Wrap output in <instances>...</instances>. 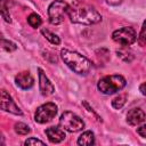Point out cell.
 <instances>
[{"mask_svg":"<svg viewBox=\"0 0 146 146\" xmlns=\"http://www.w3.org/2000/svg\"><path fill=\"white\" fill-rule=\"evenodd\" d=\"M60 57L63 62L79 75H87L92 70V63L78 51L64 48L60 50Z\"/></svg>","mask_w":146,"mask_h":146,"instance_id":"cell-1","label":"cell"},{"mask_svg":"<svg viewBox=\"0 0 146 146\" xmlns=\"http://www.w3.org/2000/svg\"><path fill=\"white\" fill-rule=\"evenodd\" d=\"M68 17L74 24L82 25H92L102 21V15L89 5H81L78 7H71L68 11Z\"/></svg>","mask_w":146,"mask_h":146,"instance_id":"cell-2","label":"cell"},{"mask_svg":"<svg viewBox=\"0 0 146 146\" xmlns=\"http://www.w3.org/2000/svg\"><path fill=\"white\" fill-rule=\"evenodd\" d=\"M125 84H127V80L124 79V76L120 74H112L99 79L97 83V88L104 95H113L122 90L125 87Z\"/></svg>","mask_w":146,"mask_h":146,"instance_id":"cell-3","label":"cell"},{"mask_svg":"<svg viewBox=\"0 0 146 146\" xmlns=\"http://www.w3.org/2000/svg\"><path fill=\"white\" fill-rule=\"evenodd\" d=\"M71 7L67 2H65L64 0H55L52 1L49 7H48V19L49 23L52 25H58L62 24L66 17V15H68Z\"/></svg>","mask_w":146,"mask_h":146,"instance_id":"cell-4","label":"cell"},{"mask_svg":"<svg viewBox=\"0 0 146 146\" xmlns=\"http://www.w3.org/2000/svg\"><path fill=\"white\" fill-rule=\"evenodd\" d=\"M59 125L68 132H78L84 128V121L71 111H65L59 117Z\"/></svg>","mask_w":146,"mask_h":146,"instance_id":"cell-5","label":"cell"},{"mask_svg":"<svg viewBox=\"0 0 146 146\" xmlns=\"http://www.w3.org/2000/svg\"><path fill=\"white\" fill-rule=\"evenodd\" d=\"M112 39L114 42L121 44L122 47L131 46L137 40V34L133 27L131 26H124L121 29L115 30L112 33Z\"/></svg>","mask_w":146,"mask_h":146,"instance_id":"cell-6","label":"cell"},{"mask_svg":"<svg viewBox=\"0 0 146 146\" xmlns=\"http://www.w3.org/2000/svg\"><path fill=\"white\" fill-rule=\"evenodd\" d=\"M57 111H58V107L52 102H48L46 104H42L41 106H39L36 108V111L34 113V121L36 123H40V124L47 123L56 116Z\"/></svg>","mask_w":146,"mask_h":146,"instance_id":"cell-7","label":"cell"},{"mask_svg":"<svg viewBox=\"0 0 146 146\" xmlns=\"http://www.w3.org/2000/svg\"><path fill=\"white\" fill-rule=\"evenodd\" d=\"M1 110L15 115H23V111L16 105L11 96L5 89L1 90Z\"/></svg>","mask_w":146,"mask_h":146,"instance_id":"cell-8","label":"cell"},{"mask_svg":"<svg viewBox=\"0 0 146 146\" xmlns=\"http://www.w3.org/2000/svg\"><path fill=\"white\" fill-rule=\"evenodd\" d=\"M38 75H39V88H40V92L42 96H50L55 92V87L52 84V82L49 80V78L46 75V73L43 72V70L41 67L38 68Z\"/></svg>","mask_w":146,"mask_h":146,"instance_id":"cell-9","label":"cell"},{"mask_svg":"<svg viewBox=\"0 0 146 146\" xmlns=\"http://www.w3.org/2000/svg\"><path fill=\"white\" fill-rule=\"evenodd\" d=\"M15 83L18 88L29 90L34 86V79L29 71H23L15 75Z\"/></svg>","mask_w":146,"mask_h":146,"instance_id":"cell-10","label":"cell"},{"mask_svg":"<svg viewBox=\"0 0 146 146\" xmlns=\"http://www.w3.org/2000/svg\"><path fill=\"white\" fill-rule=\"evenodd\" d=\"M48 140L51 143V144H58V143H62L66 135H65V131L64 129L59 125V127H49L46 129L44 131Z\"/></svg>","mask_w":146,"mask_h":146,"instance_id":"cell-11","label":"cell"},{"mask_svg":"<svg viewBox=\"0 0 146 146\" xmlns=\"http://www.w3.org/2000/svg\"><path fill=\"white\" fill-rule=\"evenodd\" d=\"M146 119V114L141 108H131L127 113V122L128 124L135 127L143 123Z\"/></svg>","mask_w":146,"mask_h":146,"instance_id":"cell-12","label":"cell"},{"mask_svg":"<svg viewBox=\"0 0 146 146\" xmlns=\"http://www.w3.org/2000/svg\"><path fill=\"white\" fill-rule=\"evenodd\" d=\"M78 145H82V146H90L95 144V133L91 130H87L84 132H82L78 140H76Z\"/></svg>","mask_w":146,"mask_h":146,"instance_id":"cell-13","label":"cell"},{"mask_svg":"<svg viewBox=\"0 0 146 146\" xmlns=\"http://www.w3.org/2000/svg\"><path fill=\"white\" fill-rule=\"evenodd\" d=\"M41 34H42L50 43L56 44V46L60 44V39H59V36H58L57 34H55L54 32H51V31H49V30H47V29H41Z\"/></svg>","mask_w":146,"mask_h":146,"instance_id":"cell-14","label":"cell"},{"mask_svg":"<svg viewBox=\"0 0 146 146\" xmlns=\"http://www.w3.org/2000/svg\"><path fill=\"white\" fill-rule=\"evenodd\" d=\"M127 94H121L119 96H116L113 100H112V106L115 108V110H120L124 106V104L127 103Z\"/></svg>","mask_w":146,"mask_h":146,"instance_id":"cell-15","label":"cell"},{"mask_svg":"<svg viewBox=\"0 0 146 146\" xmlns=\"http://www.w3.org/2000/svg\"><path fill=\"white\" fill-rule=\"evenodd\" d=\"M14 130H15L16 133L22 135V136H25V135L30 133V131H31L30 127H29L27 124L23 123V122H17V123H15V125H14Z\"/></svg>","mask_w":146,"mask_h":146,"instance_id":"cell-16","label":"cell"},{"mask_svg":"<svg viewBox=\"0 0 146 146\" xmlns=\"http://www.w3.org/2000/svg\"><path fill=\"white\" fill-rule=\"evenodd\" d=\"M27 23H29L32 27L36 29V27H39V26L42 24V19H41V17H40V15H38V14H35V13H32V14L27 17Z\"/></svg>","mask_w":146,"mask_h":146,"instance_id":"cell-17","label":"cell"},{"mask_svg":"<svg viewBox=\"0 0 146 146\" xmlns=\"http://www.w3.org/2000/svg\"><path fill=\"white\" fill-rule=\"evenodd\" d=\"M0 9H1V16H2L3 21L7 22V23H11L10 14H9L8 7H7L6 3H5V0H1V1H0Z\"/></svg>","mask_w":146,"mask_h":146,"instance_id":"cell-18","label":"cell"},{"mask_svg":"<svg viewBox=\"0 0 146 146\" xmlns=\"http://www.w3.org/2000/svg\"><path fill=\"white\" fill-rule=\"evenodd\" d=\"M1 42H2V49H3V50H6V51H8V52L15 51V50L17 49L16 43H14L13 41H9V40H6L5 38H2Z\"/></svg>","mask_w":146,"mask_h":146,"instance_id":"cell-19","label":"cell"},{"mask_svg":"<svg viewBox=\"0 0 146 146\" xmlns=\"http://www.w3.org/2000/svg\"><path fill=\"white\" fill-rule=\"evenodd\" d=\"M138 43L140 46H145L146 44V19L144 21L141 30H140V33L138 35Z\"/></svg>","mask_w":146,"mask_h":146,"instance_id":"cell-20","label":"cell"},{"mask_svg":"<svg viewBox=\"0 0 146 146\" xmlns=\"http://www.w3.org/2000/svg\"><path fill=\"white\" fill-rule=\"evenodd\" d=\"M82 105L84 106V108H86V110H87L89 113H91V114H92V115L96 117V120H97V121L102 122V117H100V116H99V115H98V114H97V113L94 111V108H92V107H91V106H90V105H89V104H88L86 100H82Z\"/></svg>","mask_w":146,"mask_h":146,"instance_id":"cell-21","label":"cell"},{"mask_svg":"<svg viewBox=\"0 0 146 146\" xmlns=\"http://www.w3.org/2000/svg\"><path fill=\"white\" fill-rule=\"evenodd\" d=\"M24 145H44V143L42 141V140H40V139H36V138H33V137H31V138H27L25 141H24Z\"/></svg>","mask_w":146,"mask_h":146,"instance_id":"cell-22","label":"cell"},{"mask_svg":"<svg viewBox=\"0 0 146 146\" xmlns=\"http://www.w3.org/2000/svg\"><path fill=\"white\" fill-rule=\"evenodd\" d=\"M137 133L143 137V138H146V123L145 124H141L140 127L137 128Z\"/></svg>","mask_w":146,"mask_h":146,"instance_id":"cell-23","label":"cell"},{"mask_svg":"<svg viewBox=\"0 0 146 146\" xmlns=\"http://www.w3.org/2000/svg\"><path fill=\"white\" fill-rule=\"evenodd\" d=\"M105 1H106V3H108L111 6H117L122 2V0H105Z\"/></svg>","mask_w":146,"mask_h":146,"instance_id":"cell-24","label":"cell"},{"mask_svg":"<svg viewBox=\"0 0 146 146\" xmlns=\"http://www.w3.org/2000/svg\"><path fill=\"white\" fill-rule=\"evenodd\" d=\"M139 91H140L144 96H146V82H143V83L139 86Z\"/></svg>","mask_w":146,"mask_h":146,"instance_id":"cell-25","label":"cell"}]
</instances>
